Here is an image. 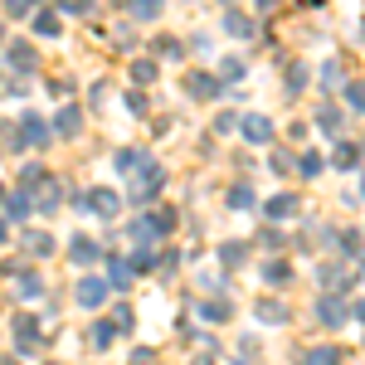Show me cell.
Here are the masks:
<instances>
[{"label": "cell", "instance_id": "6da1fadb", "mask_svg": "<svg viewBox=\"0 0 365 365\" xmlns=\"http://www.w3.org/2000/svg\"><path fill=\"white\" fill-rule=\"evenodd\" d=\"M161 180H166V175H161V166L141 161V166L132 170V200H137V205H151V195L161 190Z\"/></svg>", "mask_w": 365, "mask_h": 365}, {"label": "cell", "instance_id": "7a4b0ae2", "mask_svg": "<svg viewBox=\"0 0 365 365\" xmlns=\"http://www.w3.org/2000/svg\"><path fill=\"white\" fill-rule=\"evenodd\" d=\"M239 132H244V141H253V146H268V141H273V122L263 113H249V117H239Z\"/></svg>", "mask_w": 365, "mask_h": 365}, {"label": "cell", "instance_id": "3957f363", "mask_svg": "<svg viewBox=\"0 0 365 365\" xmlns=\"http://www.w3.org/2000/svg\"><path fill=\"white\" fill-rule=\"evenodd\" d=\"M83 210L103 215V220H117V210H122V195H113V190H93V195L83 200Z\"/></svg>", "mask_w": 365, "mask_h": 365}, {"label": "cell", "instance_id": "277c9868", "mask_svg": "<svg viewBox=\"0 0 365 365\" xmlns=\"http://www.w3.org/2000/svg\"><path fill=\"white\" fill-rule=\"evenodd\" d=\"M73 297H78V307H103L108 287H103V278H78V287H73Z\"/></svg>", "mask_w": 365, "mask_h": 365}, {"label": "cell", "instance_id": "5b68a950", "mask_svg": "<svg viewBox=\"0 0 365 365\" xmlns=\"http://www.w3.org/2000/svg\"><path fill=\"white\" fill-rule=\"evenodd\" d=\"M185 93L200 98V103H215V98H220V83H215L210 73H185Z\"/></svg>", "mask_w": 365, "mask_h": 365}, {"label": "cell", "instance_id": "8992f818", "mask_svg": "<svg viewBox=\"0 0 365 365\" xmlns=\"http://www.w3.org/2000/svg\"><path fill=\"white\" fill-rule=\"evenodd\" d=\"M20 146H49V127H44V117H25V127L15 132Z\"/></svg>", "mask_w": 365, "mask_h": 365}, {"label": "cell", "instance_id": "52a82bcc", "mask_svg": "<svg viewBox=\"0 0 365 365\" xmlns=\"http://www.w3.org/2000/svg\"><path fill=\"white\" fill-rule=\"evenodd\" d=\"M78 127H83V113H78V108H73V103H68V108H58L54 127H49V137H73V132H78Z\"/></svg>", "mask_w": 365, "mask_h": 365}, {"label": "cell", "instance_id": "ba28073f", "mask_svg": "<svg viewBox=\"0 0 365 365\" xmlns=\"http://www.w3.org/2000/svg\"><path fill=\"white\" fill-rule=\"evenodd\" d=\"M322 287H327V297H336V287H356V273H346L341 263H327L322 268Z\"/></svg>", "mask_w": 365, "mask_h": 365}, {"label": "cell", "instance_id": "9c48e42d", "mask_svg": "<svg viewBox=\"0 0 365 365\" xmlns=\"http://www.w3.org/2000/svg\"><path fill=\"white\" fill-rule=\"evenodd\" d=\"M68 258H73L78 268H88V263H98V258H103V249H98L88 234H78V239H73V249H68Z\"/></svg>", "mask_w": 365, "mask_h": 365}, {"label": "cell", "instance_id": "30bf717a", "mask_svg": "<svg viewBox=\"0 0 365 365\" xmlns=\"http://www.w3.org/2000/svg\"><path fill=\"white\" fill-rule=\"evenodd\" d=\"M317 317H322L327 327H346V302H341V297H322V302H317Z\"/></svg>", "mask_w": 365, "mask_h": 365}, {"label": "cell", "instance_id": "8fae6325", "mask_svg": "<svg viewBox=\"0 0 365 365\" xmlns=\"http://www.w3.org/2000/svg\"><path fill=\"white\" fill-rule=\"evenodd\" d=\"M15 341H20V356H29V346L39 341V322L34 317H15Z\"/></svg>", "mask_w": 365, "mask_h": 365}, {"label": "cell", "instance_id": "7c38bea8", "mask_svg": "<svg viewBox=\"0 0 365 365\" xmlns=\"http://www.w3.org/2000/svg\"><path fill=\"white\" fill-rule=\"evenodd\" d=\"M331 166L336 170H361V146H356V141H341L336 156H331Z\"/></svg>", "mask_w": 365, "mask_h": 365}, {"label": "cell", "instance_id": "4fadbf2b", "mask_svg": "<svg viewBox=\"0 0 365 365\" xmlns=\"http://www.w3.org/2000/svg\"><path fill=\"white\" fill-rule=\"evenodd\" d=\"M103 287H117V292L132 287V268H127L122 258H108V278H103Z\"/></svg>", "mask_w": 365, "mask_h": 365}, {"label": "cell", "instance_id": "5bb4252c", "mask_svg": "<svg viewBox=\"0 0 365 365\" xmlns=\"http://www.w3.org/2000/svg\"><path fill=\"white\" fill-rule=\"evenodd\" d=\"M10 68H20V73H29L34 63H39V54H34V44H10Z\"/></svg>", "mask_w": 365, "mask_h": 365}, {"label": "cell", "instance_id": "9a60e30c", "mask_svg": "<svg viewBox=\"0 0 365 365\" xmlns=\"http://www.w3.org/2000/svg\"><path fill=\"white\" fill-rule=\"evenodd\" d=\"M25 249L34 253V258H49V253H54V234H44V229H29V234H25Z\"/></svg>", "mask_w": 365, "mask_h": 365}, {"label": "cell", "instance_id": "2e32d148", "mask_svg": "<svg viewBox=\"0 0 365 365\" xmlns=\"http://www.w3.org/2000/svg\"><path fill=\"white\" fill-rule=\"evenodd\" d=\"M200 317H205V322H229V317H234V302H229V297H210V302L200 307Z\"/></svg>", "mask_w": 365, "mask_h": 365}, {"label": "cell", "instance_id": "e0dca14e", "mask_svg": "<svg viewBox=\"0 0 365 365\" xmlns=\"http://www.w3.org/2000/svg\"><path fill=\"white\" fill-rule=\"evenodd\" d=\"M302 365H341V351L336 346H312V351H302Z\"/></svg>", "mask_w": 365, "mask_h": 365}, {"label": "cell", "instance_id": "ac0fdd59", "mask_svg": "<svg viewBox=\"0 0 365 365\" xmlns=\"http://www.w3.org/2000/svg\"><path fill=\"white\" fill-rule=\"evenodd\" d=\"M263 215H268V220H287V215H297V200L292 195H273L268 205H263Z\"/></svg>", "mask_w": 365, "mask_h": 365}, {"label": "cell", "instance_id": "d6986e66", "mask_svg": "<svg viewBox=\"0 0 365 365\" xmlns=\"http://www.w3.org/2000/svg\"><path fill=\"white\" fill-rule=\"evenodd\" d=\"M263 282H268V287H287V282H292V268H287L282 258H273V263L263 268Z\"/></svg>", "mask_w": 365, "mask_h": 365}, {"label": "cell", "instance_id": "ffe728a7", "mask_svg": "<svg viewBox=\"0 0 365 365\" xmlns=\"http://www.w3.org/2000/svg\"><path fill=\"white\" fill-rule=\"evenodd\" d=\"M258 322H268V327H282V322H287V307L263 297V302H258Z\"/></svg>", "mask_w": 365, "mask_h": 365}, {"label": "cell", "instance_id": "44dd1931", "mask_svg": "<svg viewBox=\"0 0 365 365\" xmlns=\"http://www.w3.org/2000/svg\"><path fill=\"white\" fill-rule=\"evenodd\" d=\"M225 29L234 34V39H249V34H253V20H249V15H239V10H229V15H225Z\"/></svg>", "mask_w": 365, "mask_h": 365}, {"label": "cell", "instance_id": "7402d4cb", "mask_svg": "<svg viewBox=\"0 0 365 365\" xmlns=\"http://www.w3.org/2000/svg\"><path fill=\"white\" fill-rule=\"evenodd\" d=\"M15 278H20V282H15V292H20L25 302H29V297H39V292H44V282H39V273H15Z\"/></svg>", "mask_w": 365, "mask_h": 365}, {"label": "cell", "instance_id": "603a6c76", "mask_svg": "<svg viewBox=\"0 0 365 365\" xmlns=\"http://www.w3.org/2000/svg\"><path fill=\"white\" fill-rule=\"evenodd\" d=\"M34 34H44V39H54V34H58V15H54V10H39V15H34Z\"/></svg>", "mask_w": 365, "mask_h": 365}, {"label": "cell", "instance_id": "cb8c5ba5", "mask_svg": "<svg viewBox=\"0 0 365 365\" xmlns=\"http://www.w3.org/2000/svg\"><path fill=\"white\" fill-rule=\"evenodd\" d=\"M0 205H5V215H10V220H25V215H29V195H25V190H20V195H5Z\"/></svg>", "mask_w": 365, "mask_h": 365}, {"label": "cell", "instance_id": "d4e9b609", "mask_svg": "<svg viewBox=\"0 0 365 365\" xmlns=\"http://www.w3.org/2000/svg\"><path fill=\"white\" fill-rule=\"evenodd\" d=\"M317 127H322V132H331V137H336V132H341V113H336V108H331V103H327V108L317 113Z\"/></svg>", "mask_w": 365, "mask_h": 365}, {"label": "cell", "instance_id": "484cf974", "mask_svg": "<svg viewBox=\"0 0 365 365\" xmlns=\"http://www.w3.org/2000/svg\"><path fill=\"white\" fill-rule=\"evenodd\" d=\"M39 185H44V190H39V210H58V180H49V175H44Z\"/></svg>", "mask_w": 365, "mask_h": 365}, {"label": "cell", "instance_id": "4316f807", "mask_svg": "<svg viewBox=\"0 0 365 365\" xmlns=\"http://www.w3.org/2000/svg\"><path fill=\"white\" fill-rule=\"evenodd\" d=\"M141 161H146V156H141V151H132V146H127V151H117V170H122V175H132Z\"/></svg>", "mask_w": 365, "mask_h": 365}, {"label": "cell", "instance_id": "83f0119b", "mask_svg": "<svg viewBox=\"0 0 365 365\" xmlns=\"http://www.w3.org/2000/svg\"><path fill=\"white\" fill-rule=\"evenodd\" d=\"M322 166H327V161H322L317 151H302V156H297V170H302L307 180H312V175H317V170H322Z\"/></svg>", "mask_w": 365, "mask_h": 365}, {"label": "cell", "instance_id": "f1b7e54d", "mask_svg": "<svg viewBox=\"0 0 365 365\" xmlns=\"http://www.w3.org/2000/svg\"><path fill=\"white\" fill-rule=\"evenodd\" d=\"M132 78H137V83H156V63H151V58H137V63H132Z\"/></svg>", "mask_w": 365, "mask_h": 365}, {"label": "cell", "instance_id": "f546056e", "mask_svg": "<svg viewBox=\"0 0 365 365\" xmlns=\"http://www.w3.org/2000/svg\"><path fill=\"white\" fill-rule=\"evenodd\" d=\"M249 205H253L249 185H234V190H229V210H249Z\"/></svg>", "mask_w": 365, "mask_h": 365}, {"label": "cell", "instance_id": "4dcf8cb0", "mask_svg": "<svg viewBox=\"0 0 365 365\" xmlns=\"http://www.w3.org/2000/svg\"><path fill=\"white\" fill-rule=\"evenodd\" d=\"M156 15H161L156 0H137V5H132V20H156Z\"/></svg>", "mask_w": 365, "mask_h": 365}, {"label": "cell", "instance_id": "1f68e13d", "mask_svg": "<svg viewBox=\"0 0 365 365\" xmlns=\"http://www.w3.org/2000/svg\"><path fill=\"white\" fill-rule=\"evenodd\" d=\"M108 327H113L117 336H122V331H132V307H117V312H113V322H108Z\"/></svg>", "mask_w": 365, "mask_h": 365}, {"label": "cell", "instance_id": "d6a6232c", "mask_svg": "<svg viewBox=\"0 0 365 365\" xmlns=\"http://www.w3.org/2000/svg\"><path fill=\"white\" fill-rule=\"evenodd\" d=\"M156 54H161V58H180V39L161 34V39H156Z\"/></svg>", "mask_w": 365, "mask_h": 365}, {"label": "cell", "instance_id": "836d02e7", "mask_svg": "<svg viewBox=\"0 0 365 365\" xmlns=\"http://www.w3.org/2000/svg\"><path fill=\"white\" fill-rule=\"evenodd\" d=\"M220 258H225V268H239V263H244V244H225Z\"/></svg>", "mask_w": 365, "mask_h": 365}, {"label": "cell", "instance_id": "e575fe53", "mask_svg": "<svg viewBox=\"0 0 365 365\" xmlns=\"http://www.w3.org/2000/svg\"><path fill=\"white\" fill-rule=\"evenodd\" d=\"M341 253H346V258H356V253H361V229L341 234Z\"/></svg>", "mask_w": 365, "mask_h": 365}, {"label": "cell", "instance_id": "d590c367", "mask_svg": "<svg viewBox=\"0 0 365 365\" xmlns=\"http://www.w3.org/2000/svg\"><path fill=\"white\" fill-rule=\"evenodd\" d=\"M151 263H156V253H151V249H137V258H132V263H127V268H132V273H146V268H151Z\"/></svg>", "mask_w": 365, "mask_h": 365}, {"label": "cell", "instance_id": "8d00e7d4", "mask_svg": "<svg viewBox=\"0 0 365 365\" xmlns=\"http://www.w3.org/2000/svg\"><path fill=\"white\" fill-rule=\"evenodd\" d=\"M322 78H327V88H341V63H336V58L322 63Z\"/></svg>", "mask_w": 365, "mask_h": 365}, {"label": "cell", "instance_id": "74e56055", "mask_svg": "<svg viewBox=\"0 0 365 365\" xmlns=\"http://www.w3.org/2000/svg\"><path fill=\"white\" fill-rule=\"evenodd\" d=\"M346 103L361 113V103H365V93H361V83H346Z\"/></svg>", "mask_w": 365, "mask_h": 365}, {"label": "cell", "instance_id": "f35d334b", "mask_svg": "<svg viewBox=\"0 0 365 365\" xmlns=\"http://www.w3.org/2000/svg\"><path fill=\"white\" fill-rule=\"evenodd\" d=\"M234 127H239V117H234V113H220V117H215V132H234Z\"/></svg>", "mask_w": 365, "mask_h": 365}, {"label": "cell", "instance_id": "ab89813d", "mask_svg": "<svg viewBox=\"0 0 365 365\" xmlns=\"http://www.w3.org/2000/svg\"><path fill=\"white\" fill-rule=\"evenodd\" d=\"M5 15H10V20H25L29 5H25V0H10V5H5Z\"/></svg>", "mask_w": 365, "mask_h": 365}, {"label": "cell", "instance_id": "60d3db41", "mask_svg": "<svg viewBox=\"0 0 365 365\" xmlns=\"http://www.w3.org/2000/svg\"><path fill=\"white\" fill-rule=\"evenodd\" d=\"M282 239H287V234H278V229H263V249H282Z\"/></svg>", "mask_w": 365, "mask_h": 365}, {"label": "cell", "instance_id": "b9f144b4", "mask_svg": "<svg viewBox=\"0 0 365 365\" xmlns=\"http://www.w3.org/2000/svg\"><path fill=\"white\" fill-rule=\"evenodd\" d=\"M225 78H244V63L239 58H225Z\"/></svg>", "mask_w": 365, "mask_h": 365}, {"label": "cell", "instance_id": "7bdbcfd3", "mask_svg": "<svg viewBox=\"0 0 365 365\" xmlns=\"http://www.w3.org/2000/svg\"><path fill=\"white\" fill-rule=\"evenodd\" d=\"M113 336H117V331H113V327H108V322H103V327L93 331V341H98V346H108V341H113Z\"/></svg>", "mask_w": 365, "mask_h": 365}, {"label": "cell", "instance_id": "ee69618b", "mask_svg": "<svg viewBox=\"0 0 365 365\" xmlns=\"http://www.w3.org/2000/svg\"><path fill=\"white\" fill-rule=\"evenodd\" d=\"M132 365H151V351H146V346H137V351H132Z\"/></svg>", "mask_w": 365, "mask_h": 365}, {"label": "cell", "instance_id": "f6af8a7d", "mask_svg": "<svg viewBox=\"0 0 365 365\" xmlns=\"http://www.w3.org/2000/svg\"><path fill=\"white\" fill-rule=\"evenodd\" d=\"M5 234H10V229H5V220H0V244H5Z\"/></svg>", "mask_w": 365, "mask_h": 365}, {"label": "cell", "instance_id": "bcb514c9", "mask_svg": "<svg viewBox=\"0 0 365 365\" xmlns=\"http://www.w3.org/2000/svg\"><path fill=\"white\" fill-rule=\"evenodd\" d=\"M195 365H215V361H210V356H200V361H195Z\"/></svg>", "mask_w": 365, "mask_h": 365}, {"label": "cell", "instance_id": "7dc6e473", "mask_svg": "<svg viewBox=\"0 0 365 365\" xmlns=\"http://www.w3.org/2000/svg\"><path fill=\"white\" fill-rule=\"evenodd\" d=\"M0 200H5V185H0Z\"/></svg>", "mask_w": 365, "mask_h": 365}, {"label": "cell", "instance_id": "c3c4849f", "mask_svg": "<svg viewBox=\"0 0 365 365\" xmlns=\"http://www.w3.org/2000/svg\"><path fill=\"white\" fill-rule=\"evenodd\" d=\"M44 365H58V361H44Z\"/></svg>", "mask_w": 365, "mask_h": 365}, {"label": "cell", "instance_id": "681fc988", "mask_svg": "<svg viewBox=\"0 0 365 365\" xmlns=\"http://www.w3.org/2000/svg\"><path fill=\"white\" fill-rule=\"evenodd\" d=\"M0 39H5V29H0Z\"/></svg>", "mask_w": 365, "mask_h": 365}]
</instances>
